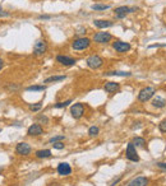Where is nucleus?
<instances>
[{
	"label": "nucleus",
	"mask_w": 166,
	"mask_h": 186,
	"mask_svg": "<svg viewBox=\"0 0 166 186\" xmlns=\"http://www.w3.org/2000/svg\"><path fill=\"white\" fill-rule=\"evenodd\" d=\"M91 45V40L87 38V37H78V38L73 40L72 42V48L76 51H82V50H86Z\"/></svg>",
	"instance_id": "1"
},
{
	"label": "nucleus",
	"mask_w": 166,
	"mask_h": 186,
	"mask_svg": "<svg viewBox=\"0 0 166 186\" xmlns=\"http://www.w3.org/2000/svg\"><path fill=\"white\" fill-rule=\"evenodd\" d=\"M155 93H156V89L153 88V87H146V88H142L138 93V101L139 102L150 101L155 97Z\"/></svg>",
	"instance_id": "2"
},
{
	"label": "nucleus",
	"mask_w": 166,
	"mask_h": 186,
	"mask_svg": "<svg viewBox=\"0 0 166 186\" xmlns=\"http://www.w3.org/2000/svg\"><path fill=\"white\" fill-rule=\"evenodd\" d=\"M86 63H87V66L91 68V69H100L103 65V59L101 56H98V55H91V56L87 58Z\"/></svg>",
	"instance_id": "3"
},
{
	"label": "nucleus",
	"mask_w": 166,
	"mask_h": 186,
	"mask_svg": "<svg viewBox=\"0 0 166 186\" xmlns=\"http://www.w3.org/2000/svg\"><path fill=\"white\" fill-rule=\"evenodd\" d=\"M47 51V42L44 38H40L35 42L33 45V55L36 56H40V55H44Z\"/></svg>",
	"instance_id": "4"
},
{
	"label": "nucleus",
	"mask_w": 166,
	"mask_h": 186,
	"mask_svg": "<svg viewBox=\"0 0 166 186\" xmlns=\"http://www.w3.org/2000/svg\"><path fill=\"white\" fill-rule=\"evenodd\" d=\"M111 38L113 36L109 32H97L93 35V41L96 43H100V45H106V43L111 41Z\"/></svg>",
	"instance_id": "5"
},
{
	"label": "nucleus",
	"mask_w": 166,
	"mask_h": 186,
	"mask_svg": "<svg viewBox=\"0 0 166 186\" xmlns=\"http://www.w3.org/2000/svg\"><path fill=\"white\" fill-rule=\"evenodd\" d=\"M130 43L129 42H124V41H120V40H116L115 42H113V48L119 52V54H124V52H128L130 50Z\"/></svg>",
	"instance_id": "6"
},
{
	"label": "nucleus",
	"mask_w": 166,
	"mask_h": 186,
	"mask_svg": "<svg viewBox=\"0 0 166 186\" xmlns=\"http://www.w3.org/2000/svg\"><path fill=\"white\" fill-rule=\"evenodd\" d=\"M137 8H130V7H125V5H123V7H118L115 8V17L118 18V19H123V18H125L129 13H133V12H136Z\"/></svg>",
	"instance_id": "7"
},
{
	"label": "nucleus",
	"mask_w": 166,
	"mask_h": 186,
	"mask_svg": "<svg viewBox=\"0 0 166 186\" xmlns=\"http://www.w3.org/2000/svg\"><path fill=\"white\" fill-rule=\"evenodd\" d=\"M125 156L129 161H132V162H138L139 161V156L136 151V145L133 143H129L127 145V151H125Z\"/></svg>",
	"instance_id": "8"
},
{
	"label": "nucleus",
	"mask_w": 166,
	"mask_h": 186,
	"mask_svg": "<svg viewBox=\"0 0 166 186\" xmlns=\"http://www.w3.org/2000/svg\"><path fill=\"white\" fill-rule=\"evenodd\" d=\"M70 114L72 116L74 117V119H81V117L83 116L84 114V106H83V103L81 102H78V103H74L73 106L70 107Z\"/></svg>",
	"instance_id": "9"
},
{
	"label": "nucleus",
	"mask_w": 166,
	"mask_h": 186,
	"mask_svg": "<svg viewBox=\"0 0 166 186\" xmlns=\"http://www.w3.org/2000/svg\"><path fill=\"white\" fill-rule=\"evenodd\" d=\"M31 151H32L31 145L28 143H24V141L18 143L15 147V152H17V154H19V156H28V154H31Z\"/></svg>",
	"instance_id": "10"
},
{
	"label": "nucleus",
	"mask_w": 166,
	"mask_h": 186,
	"mask_svg": "<svg viewBox=\"0 0 166 186\" xmlns=\"http://www.w3.org/2000/svg\"><path fill=\"white\" fill-rule=\"evenodd\" d=\"M56 61H58L59 64L64 65V66H72V65H74L77 63L76 59L69 58V56H66V55H58V56H56Z\"/></svg>",
	"instance_id": "11"
},
{
	"label": "nucleus",
	"mask_w": 166,
	"mask_h": 186,
	"mask_svg": "<svg viewBox=\"0 0 166 186\" xmlns=\"http://www.w3.org/2000/svg\"><path fill=\"white\" fill-rule=\"evenodd\" d=\"M58 173L60 176H69L70 173H72V167L69 163H66V162H61L58 164Z\"/></svg>",
	"instance_id": "12"
},
{
	"label": "nucleus",
	"mask_w": 166,
	"mask_h": 186,
	"mask_svg": "<svg viewBox=\"0 0 166 186\" xmlns=\"http://www.w3.org/2000/svg\"><path fill=\"white\" fill-rule=\"evenodd\" d=\"M150 180L144 176H138L136 178H133L130 182L128 184V186H148Z\"/></svg>",
	"instance_id": "13"
},
{
	"label": "nucleus",
	"mask_w": 166,
	"mask_h": 186,
	"mask_svg": "<svg viewBox=\"0 0 166 186\" xmlns=\"http://www.w3.org/2000/svg\"><path fill=\"white\" fill-rule=\"evenodd\" d=\"M42 133H44V130H42V126L40 124H33L27 130V134L29 136H39V135H42Z\"/></svg>",
	"instance_id": "14"
},
{
	"label": "nucleus",
	"mask_w": 166,
	"mask_h": 186,
	"mask_svg": "<svg viewBox=\"0 0 166 186\" xmlns=\"http://www.w3.org/2000/svg\"><path fill=\"white\" fill-rule=\"evenodd\" d=\"M151 103H152V106L156 107V108H164L166 106V100L162 97H160V96H156V97L152 98Z\"/></svg>",
	"instance_id": "15"
},
{
	"label": "nucleus",
	"mask_w": 166,
	"mask_h": 186,
	"mask_svg": "<svg viewBox=\"0 0 166 186\" xmlns=\"http://www.w3.org/2000/svg\"><path fill=\"white\" fill-rule=\"evenodd\" d=\"M120 88V84L116 83V82H107L105 83V85H103V89H105V92L107 93H114L116 91H119Z\"/></svg>",
	"instance_id": "16"
},
{
	"label": "nucleus",
	"mask_w": 166,
	"mask_h": 186,
	"mask_svg": "<svg viewBox=\"0 0 166 186\" xmlns=\"http://www.w3.org/2000/svg\"><path fill=\"white\" fill-rule=\"evenodd\" d=\"M93 24H95V27H97V28L105 29V28L111 27L113 22L111 21H105V19H96V21H93Z\"/></svg>",
	"instance_id": "17"
},
{
	"label": "nucleus",
	"mask_w": 166,
	"mask_h": 186,
	"mask_svg": "<svg viewBox=\"0 0 166 186\" xmlns=\"http://www.w3.org/2000/svg\"><path fill=\"white\" fill-rule=\"evenodd\" d=\"M105 75H114V77H130V75H132V73H130V71L113 70V71H107V73H105Z\"/></svg>",
	"instance_id": "18"
},
{
	"label": "nucleus",
	"mask_w": 166,
	"mask_h": 186,
	"mask_svg": "<svg viewBox=\"0 0 166 186\" xmlns=\"http://www.w3.org/2000/svg\"><path fill=\"white\" fill-rule=\"evenodd\" d=\"M66 77L65 75H53V77H49L44 80V83L49 84V83H56V82H61V80H64Z\"/></svg>",
	"instance_id": "19"
},
{
	"label": "nucleus",
	"mask_w": 166,
	"mask_h": 186,
	"mask_svg": "<svg viewBox=\"0 0 166 186\" xmlns=\"http://www.w3.org/2000/svg\"><path fill=\"white\" fill-rule=\"evenodd\" d=\"M36 157L37 158H49L51 157V151L50 149H41L36 152Z\"/></svg>",
	"instance_id": "20"
},
{
	"label": "nucleus",
	"mask_w": 166,
	"mask_h": 186,
	"mask_svg": "<svg viewBox=\"0 0 166 186\" xmlns=\"http://www.w3.org/2000/svg\"><path fill=\"white\" fill-rule=\"evenodd\" d=\"M132 143L136 145V147H139V148H143L144 147V144H146V140L142 138V136H136V138L133 139V141Z\"/></svg>",
	"instance_id": "21"
},
{
	"label": "nucleus",
	"mask_w": 166,
	"mask_h": 186,
	"mask_svg": "<svg viewBox=\"0 0 166 186\" xmlns=\"http://www.w3.org/2000/svg\"><path fill=\"white\" fill-rule=\"evenodd\" d=\"M46 89V85H29V87H27V91L28 92H41V91H45Z\"/></svg>",
	"instance_id": "22"
},
{
	"label": "nucleus",
	"mask_w": 166,
	"mask_h": 186,
	"mask_svg": "<svg viewBox=\"0 0 166 186\" xmlns=\"http://www.w3.org/2000/svg\"><path fill=\"white\" fill-rule=\"evenodd\" d=\"M110 8V5H105V4H93L91 7L92 10H106Z\"/></svg>",
	"instance_id": "23"
},
{
	"label": "nucleus",
	"mask_w": 166,
	"mask_h": 186,
	"mask_svg": "<svg viewBox=\"0 0 166 186\" xmlns=\"http://www.w3.org/2000/svg\"><path fill=\"white\" fill-rule=\"evenodd\" d=\"M70 103H72V100L64 101V102H58L56 105H55V108H63V107H66V106H69Z\"/></svg>",
	"instance_id": "24"
},
{
	"label": "nucleus",
	"mask_w": 166,
	"mask_h": 186,
	"mask_svg": "<svg viewBox=\"0 0 166 186\" xmlns=\"http://www.w3.org/2000/svg\"><path fill=\"white\" fill-rule=\"evenodd\" d=\"M98 131H100V129H98L97 126H91V128L88 129V134H90L91 136H96V135L98 134Z\"/></svg>",
	"instance_id": "25"
},
{
	"label": "nucleus",
	"mask_w": 166,
	"mask_h": 186,
	"mask_svg": "<svg viewBox=\"0 0 166 186\" xmlns=\"http://www.w3.org/2000/svg\"><path fill=\"white\" fill-rule=\"evenodd\" d=\"M42 107V103H35V105H29V110L33 111V112H37Z\"/></svg>",
	"instance_id": "26"
},
{
	"label": "nucleus",
	"mask_w": 166,
	"mask_h": 186,
	"mask_svg": "<svg viewBox=\"0 0 166 186\" xmlns=\"http://www.w3.org/2000/svg\"><path fill=\"white\" fill-rule=\"evenodd\" d=\"M65 138H64V135H56V136H54V138H51L50 140V143L53 144V143H56V141H61V140H64Z\"/></svg>",
	"instance_id": "27"
},
{
	"label": "nucleus",
	"mask_w": 166,
	"mask_h": 186,
	"mask_svg": "<svg viewBox=\"0 0 166 186\" xmlns=\"http://www.w3.org/2000/svg\"><path fill=\"white\" fill-rule=\"evenodd\" d=\"M158 129L161 133H166V120H162L161 122L158 124Z\"/></svg>",
	"instance_id": "28"
},
{
	"label": "nucleus",
	"mask_w": 166,
	"mask_h": 186,
	"mask_svg": "<svg viewBox=\"0 0 166 186\" xmlns=\"http://www.w3.org/2000/svg\"><path fill=\"white\" fill-rule=\"evenodd\" d=\"M54 148H55V149H64V143H61V141H56V143H53L51 144Z\"/></svg>",
	"instance_id": "29"
},
{
	"label": "nucleus",
	"mask_w": 166,
	"mask_h": 186,
	"mask_svg": "<svg viewBox=\"0 0 166 186\" xmlns=\"http://www.w3.org/2000/svg\"><path fill=\"white\" fill-rule=\"evenodd\" d=\"M37 119H39V121H41L42 124H47V122H49V119H47V117H46V116H44V115H41V116H39V117H37Z\"/></svg>",
	"instance_id": "30"
},
{
	"label": "nucleus",
	"mask_w": 166,
	"mask_h": 186,
	"mask_svg": "<svg viewBox=\"0 0 166 186\" xmlns=\"http://www.w3.org/2000/svg\"><path fill=\"white\" fill-rule=\"evenodd\" d=\"M156 166L158 167V168H161V170H165V171H166V163H165V162H158V163H156Z\"/></svg>",
	"instance_id": "31"
},
{
	"label": "nucleus",
	"mask_w": 166,
	"mask_h": 186,
	"mask_svg": "<svg viewBox=\"0 0 166 186\" xmlns=\"http://www.w3.org/2000/svg\"><path fill=\"white\" fill-rule=\"evenodd\" d=\"M3 17H9V13L4 10H0V18H3Z\"/></svg>",
	"instance_id": "32"
},
{
	"label": "nucleus",
	"mask_w": 166,
	"mask_h": 186,
	"mask_svg": "<svg viewBox=\"0 0 166 186\" xmlns=\"http://www.w3.org/2000/svg\"><path fill=\"white\" fill-rule=\"evenodd\" d=\"M8 88H9L10 91H17V89H18V85H15V84H10V85L8 87Z\"/></svg>",
	"instance_id": "33"
},
{
	"label": "nucleus",
	"mask_w": 166,
	"mask_h": 186,
	"mask_svg": "<svg viewBox=\"0 0 166 186\" xmlns=\"http://www.w3.org/2000/svg\"><path fill=\"white\" fill-rule=\"evenodd\" d=\"M40 19H50L51 15H39Z\"/></svg>",
	"instance_id": "34"
},
{
	"label": "nucleus",
	"mask_w": 166,
	"mask_h": 186,
	"mask_svg": "<svg viewBox=\"0 0 166 186\" xmlns=\"http://www.w3.org/2000/svg\"><path fill=\"white\" fill-rule=\"evenodd\" d=\"M120 180H121V176H120L119 178H116V180H115V181H113V182H111V185H110V186H115L116 184H118V182L120 181Z\"/></svg>",
	"instance_id": "35"
},
{
	"label": "nucleus",
	"mask_w": 166,
	"mask_h": 186,
	"mask_svg": "<svg viewBox=\"0 0 166 186\" xmlns=\"http://www.w3.org/2000/svg\"><path fill=\"white\" fill-rule=\"evenodd\" d=\"M3 66H4V61H3V59H0V70L3 69Z\"/></svg>",
	"instance_id": "36"
},
{
	"label": "nucleus",
	"mask_w": 166,
	"mask_h": 186,
	"mask_svg": "<svg viewBox=\"0 0 166 186\" xmlns=\"http://www.w3.org/2000/svg\"><path fill=\"white\" fill-rule=\"evenodd\" d=\"M49 186H59V185H58V182H54V184H50Z\"/></svg>",
	"instance_id": "37"
},
{
	"label": "nucleus",
	"mask_w": 166,
	"mask_h": 186,
	"mask_svg": "<svg viewBox=\"0 0 166 186\" xmlns=\"http://www.w3.org/2000/svg\"><path fill=\"white\" fill-rule=\"evenodd\" d=\"M0 131H2V130H0Z\"/></svg>",
	"instance_id": "38"
}]
</instances>
